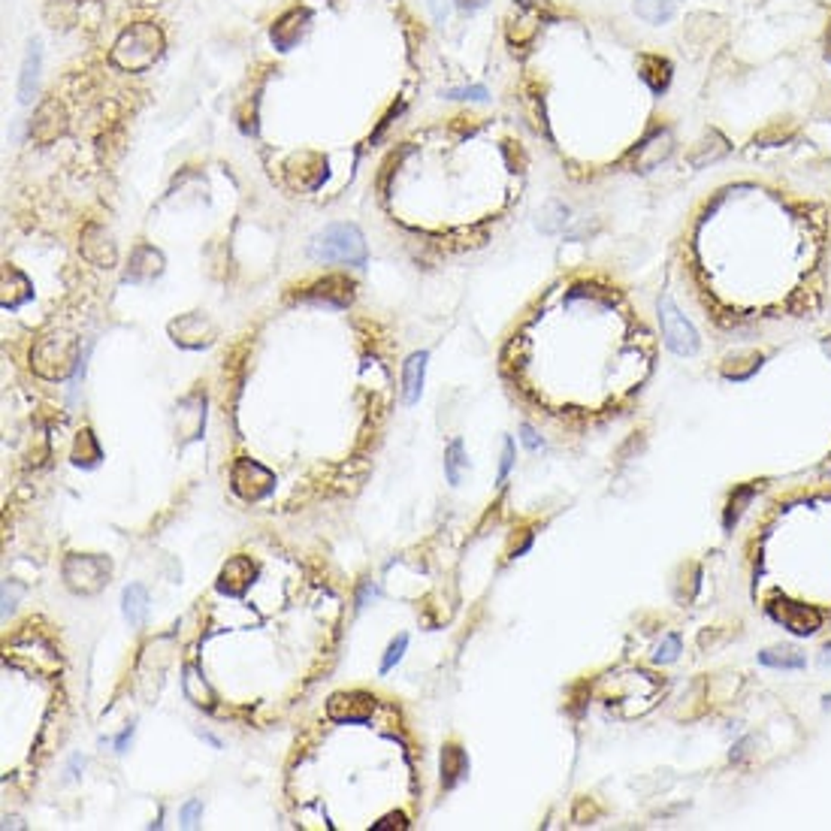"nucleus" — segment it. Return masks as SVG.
<instances>
[{"label": "nucleus", "mask_w": 831, "mask_h": 831, "mask_svg": "<svg viewBox=\"0 0 831 831\" xmlns=\"http://www.w3.org/2000/svg\"><path fill=\"white\" fill-rule=\"evenodd\" d=\"M309 254L324 263L366 266V239L354 224H330L311 239Z\"/></svg>", "instance_id": "1"}, {"label": "nucleus", "mask_w": 831, "mask_h": 831, "mask_svg": "<svg viewBox=\"0 0 831 831\" xmlns=\"http://www.w3.org/2000/svg\"><path fill=\"white\" fill-rule=\"evenodd\" d=\"M163 49V33L154 28V24L143 22V24H131L121 37L115 40V49H112V60L127 73L145 70L158 60Z\"/></svg>", "instance_id": "2"}, {"label": "nucleus", "mask_w": 831, "mask_h": 831, "mask_svg": "<svg viewBox=\"0 0 831 831\" xmlns=\"http://www.w3.org/2000/svg\"><path fill=\"white\" fill-rule=\"evenodd\" d=\"M660 324H662L665 345H669L674 354H680V357H692V354L698 351L696 327L680 315V309L674 306L669 297L660 300Z\"/></svg>", "instance_id": "3"}, {"label": "nucleus", "mask_w": 831, "mask_h": 831, "mask_svg": "<svg viewBox=\"0 0 831 831\" xmlns=\"http://www.w3.org/2000/svg\"><path fill=\"white\" fill-rule=\"evenodd\" d=\"M768 614H771L777 623H783L792 635H801V638H808V635H813V632L822 629V614L817 608H810V605H795V602L774 599L771 605H768Z\"/></svg>", "instance_id": "4"}, {"label": "nucleus", "mask_w": 831, "mask_h": 831, "mask_svg": "<svg viewBox=\"0 0 831 831\" xmlns=\"http://www.w3.org/2000/svg\"><path fill=\"white\" fill-rule=\"evenodd\" d=\"M272 475L263 469L261 463H251V460H239L236 469H233V490L239 493L242 499H263L266 493L272 490Z\"/></svg>", "instance_id": "5"}, {"label": "nucleus", "mask_w": 831, "mask_h": 831, "mask_svg": "<svg viewBox=\"0 0 831 831\" xmlns=\"http://www.w3.org/2000/svg\"><path fill=\"white\" fill-rule=\"evenodd\" d=\"M302 300L318 302V306H330V309H345L354 300V282L345 279V275H327V279L311 284V288L302 293Z\"/></svg>", "instance_id": "6"}, {"label": "nucleus", "mask_w": 831, "mask_h": 831, "mask_svg": "<svg viewBox=\"0 0 831 831\" xmlns=\"http://www.w3.org/2000/svg\"><path fill=\"white\" fill-rule=\"evenodd\" d=\"M372 701L366 692H336V696L327 701V714L333 716L336 723H366L372 716Z\"/></svg>", "instance_id": "7"}, {"label": "nucleus", "mask_w": 831, "mask_h": 831, "mask_svg": "<svg viewBox=\"0 0 831 831\" xmlns=\"http://www.w3.org/2000/svg\"><path fill=\"white\" fill-rule=\"evenodd\" d=\"M306 24H309V10H300V6H297V10H288L279 22L272 24L270 40L275 42V49L291 51L300 42L302 31H306Z\"/></svg>", "instance_id": "8"}, {"label": "nucleus", "mask_w": 831, "mask_h": 831, "mask_svg": "<svg viewBox=\"0 0 831 831\" xmlns=\"http://www.w3.org/2000/svg\"><path fill=\"white\" fill-rule=\"evenodd\" d=\"M674 152V136L669 131H656L644 145H638V152L632 154L635 170H656L662 161H669V154Z\"/></svg>", "instance_id": "9"}, {"label": "nucleus", "mask_w": 831, "mask_h": 831, "mask_svg": "<svg viewBox=\"0 0 831 831\" xmlns=\"http://www.w3.org/2000/svg\"><path fill=\"white\" fill-rule=\"evenodd\" d=\"M427 360L429 351H414L402 366V402L418 405L423 393V378H427Z\"/></svg>", "instance_id": "10"}, {"label": "nucleus", "mask_w": 831, "mask_h": 831, "mask_svg": "<svg viewBox=\"0 0 831 831\" xmlns=\"http://www.w3.org/2000/svg\"><path fill=\"white\" fill-rule=\"evenodd\" d=\"M725 152H729V140H725L720 131H707L696 145H692L689 163L692 167H707V163L720 161Z\"/></svg>", "instance_id": "11"}, {"label": "nucleus", "mask_w": 831, "mask_h": 831, "mask_svg": "<svg viewBox=\"0 0 831 831\" xmlns=\"http://www.w3.org/2000/svg\"><path fill=\"white\" fill-rule=\"evenodd\" d=\"M60 131H64V112H60L55 100L42 103L31 125V136H37V140H55Z\"/></svg>", "instance_id": "12"}, {"label": "nucleus", "mask_w": 831, "mask_h": 831, "mask_svg": "<svg viewBox=\"0 0 831 831\" xmlns=\"http://www.w3.org/2000/svg\"><path fill=\"white\" fill-rule=\"evenodd\" d=\"M121 611H125V620L131 626H143L145 617H149V590L143 584L125 586V593H121Z\"/></svg>", "instance_id": "13"}, {"label": "nucleus", "mask_w": 831, "mask_h": 831, "mask_svg": "<svg viewBox=\"0 0 831 831\" xmlns=\"http://www.w3.org/2000/svg\"><path fill=\"white\" fill-rule=\"evenodd\" d=\"M466 774H469V759H466V753L460 747H454V743L441 750V786H445V789H454Z\"/></svg>", "instance_id": "14"}, {"label": "nucleus", "mask_w": 831, "mask_h": 831, "mask_svg": "<svg viewBox=\"0 0 831 831\" xmlns=\"http://www.w3.org/2000/svg\"><path fill=\"white\" fill-rule=\"evenodd\" d=\"M759 662L768 669H780V671H801L808 665V656L792 651V647H771V651H762Z\"/></svg>", "instance_id": "15"}, {"label": "nucleus", "mask_w": 831, "mask_h": 831, "mask_svg": "<svg viewBox=\"0 0 831 831\" xmlns=\"http://www.w3.org/2000/svg\"><path fill=\"white\" fill-rule=\"evenodd\" d=\"M642 79L651 85L656 94L665 91L671 82V64L662 55H644L642 58Z\"/></svg>", "instance_id": "16"}, {"label": "nucleus", "mask_w": 831, "mask_h": 831, "mask_svg": "<svg viewBox=\"0 0 831 831\" xmlns=\"http://www.w3.org/2000/svg\"><path fill=\"white\" fill-rule=\"evenodd\" d=\"M37 76H40V42H31L28 55L22 64V82H19V100L31 103L33 91H37Z\"/></svg>", "instance_id": "17"}, {"label": "nucleus", "mask_w": 831, "mask_h": 831, "mask_svg": "<svg viewBox=\"0 0 831 831\" xmlns=\"http://www.w3.org/2000/svg\"><path fill=\"white\" fill-rule=\"evenodd\" d=\"M466 469H469V460H466L463 439H454L451 445H448V451H445V475H448V484H451V487H460Z\"/></svg>", "instance_id": "18"}, {"label": "nucleus", "mask_w": 831, "mask_h": 831, "mask_svg": "<svg viewBox=\"0 0 831 831\" xmlns=\"http://www.w3.org/2000/svg\"><path fill=\"white\" fill-rule=\"evenodd\" d=\"M678 0H635V13L638 19H644L647 24H665L674 15Z\"/></svg>", "instance_id": "19"}, {"label": "nucleus", "mask_w": 831, "mask_h": 831, "mask_svg": "<svg viewBox=\"0 0 831 831\" xmlns=\"http://www.w3.org/2000/svg\"><path fill=\"white\" fill-rule=\"evenodd\" d=\"M566 221H568V206L559 203V200L544 203V209L539 212V227H541L544 233H557V230H562V227H566Z\"/></svg>", "instance_id": "20"}, {"label": "nucleus", "mask_w": 831, "mask_h": 831, "mask_svg": "<svg viewBox=\"0 0 831 831\" xmlns=\"http://www.w3.org/2000/svg\"><path fill=\"white\" fill-rule=\"evenodd\" d=\"M753 496H756V487H741L734 496L729 499V508H725V517H723V526L725 530H732L734 523H738V517L743 514V508L750 505Z\"/></svg>", "instance_id": "21"}, {"label": "nucleus", "mask_w": 831, "mask_h": 831, "mask_svg": "<svg viewBox=\"0 0 831 831\" xmlns=\"http://www.w3.org/2000/svg\"><path fill=\"white\" fill-rule=\"evenodd\" d=\"M678 656H680V635H665L662 644L656 647L653 662L656 665H671V662H678Z\"/></svg>", "instance_id": "22"}, {"label": "nucleus", "mask_w": 831, "mask_h": 831, "mask_svg": "<svg viewBox=\"0 0 831 831\" xmlns=\"http://www.w3.org/2000/svg\"><path fill=\"white\" fill-rule=\"evenodd\" d=\"M405 651H409V635H400V638H393V642H391V647H387V651H384V660H381V674L393 671V665L402 660V656H405Z\"/></svg>", "instance_id": "23"}, {"label": "nucleus", "mask_w": 831, "mask_h": 831, "mask_svg": "<svg viewBox=\"0 0 831 831\" xmlns=\"http://www.w3.org/2000/svg\"><path fill=\"white\" fill-rule=\"evenodd\" d=\"M511 466H514V441H511V436H505V441H502V460H499V484L508 478Z\"/></svg>", "instance_id": "24"}, {"label": "nucleus", "mask_w": 831, "mask_h": 831, "mask_svg": "<svg viewBox=\"0 0 831 831\" xmlns=\"http://www.w3.org/2000/svg\"><path fill=\"white\" fill-rule=\"evenodd\" d=\"M445 97H451V100H487V88H484V85H472V88H451Z\"/></svg>", "instance_id": "25"}, {"label": "nucleus", "mask_w": 831, "mask_h": 831, "mask_svg": "<svg viewBox=\"0 0 831 831\" xmlns=\"http://www.w3.org/2000/svg\"><path fill=\"white\" fill-rule=\"evenodd\" d=\"M200 817H203V801L190 799L185 808H181V826H185V828H194Z\"/></svg>", "instance_id": "26"}, {"label": "nucleus", "mask_w": 831, "mask_h": 831, "mask_svg": "<svg viewBox=\"0 0 831 831\" xmlns=\"http://www.w3.org/2000/svg\"><path fill=\"white\" fill-rule=\"evenodd\" d=\"M521 441L526 445V451H539V448L544 445V441L539 439V432H535L530 423H523V427H521Z\"/></svg>", "instance_id": "27"}, {"label": "nucleus", "mask_w": 831, "mask_h": 831, "mask_svg": "<svg viewBox=\"0 0 831 831\" xmlns=\"http://www.w3.org/2000/svg\"><path fill=\"white\" fill-rule=\"evenodd\" d=\"M375 596H378V586H375V584H372V581L363 584V590H360V596H357V611L366 608L369 599H375Z\"/></svg>", "instance_id": "28"}, {"label": "nucleus", "mask_w": 831, "mask_h": 831, "mask_svg": "<svg viewBox=\"0 0 831 831\" xmlns=\"http://www.w3.org/2000/svg\"><path fill=\"white\" fill-rule=\"evenodd\" d=\"M454 4H457V10L475 13V10H481V6H487V0H454Z\"/></svg>", "instance_id": "29"}, {"label": "nucleus", "mask_w": 831, "mask_h": 831, "mask_svg": "<svg viewBox=\"0 0 831 831\" xmlns=\"http://www.w3.org/2000/svg\"><path fill=\"white\" fill-rule=\"evenodd\" d=\"M131 738H134V725H127V729L118 734L115 750H118V753H125V750H127V743H131Z\"/></svg>", "instance_id": "30"}, {"label": "nucleus", "mask_w": 831, "mask_h": 831, "mask_svg": "<svg viewBox=\"0 0 831 831\" xmlns=\"http://www.w3.org/2000/svg\"><path fill=\"white\" fill-rule=\"evenodd\" d=\"M819 662H822V665H831V644H826V647H822V656H819Z\"/></svg>", "instance_id": "31"}, {"label": "nucleus", "mask_w": 831, "mask_h": 831, "mask_svg": "<svg viewBox=\"0 0 831 831\" xmlns=\"http://www.w3.org/2000/svg\"><path fill=\"white\" fill-rule=\"evenodd\" d=\"M828 698H831V696H828ZM828 698H826V701H828Z\"/></svg>", "instance_id": "32"}]
</instances>
